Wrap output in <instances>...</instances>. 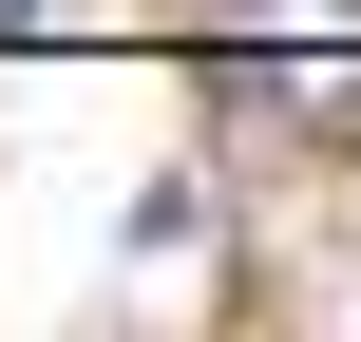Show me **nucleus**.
Wrapping results in <instances>:
<instances>
[{
    "instance_id": "nucleus-1",
    "label": "nucleus",
    "mask_w": 361,
    "mask_h": 342,
    "mask_svg": "<svg viewBox=\"0 0 361 342\" xmlns=\"http://www.w3.org/2000/svg\"><path fill=\"white\" fill-rule=\"evenodd\" d=\"M0 38H57V0H0Z\"/></svg>"
}]
</instances>
